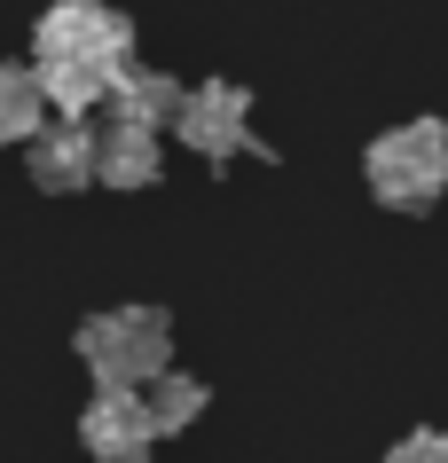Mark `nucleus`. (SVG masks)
Returning a JSON list of instances; mask_svg holds the SVG:
<instances>
[{
    "label": "nucleus",
    "instance_id": "1",
    "mask_svg": "<svg viewBox=\"0 0 448 463\" xmlns=\"http://www.w3.org/2000/svg\"><path fill=\"white\" fill-rule=\"evenodd\" d=\"M126 63H134V24L110 0H55L32 24V71H40V95L55 118H87L119 87Z\"/></svg>",
    "mask_w": 448,
    "mask_h": 463
},
{
    "label": "nucleus",
    "instance_id": "2",
    "mask_svg": "<svg viewBox=\"0 0 448 463\" xmlns=\"http://www.w3.org/2000/svg\"><path fill=\"white\" fill-rule=\"evenodd\" d=\"M79 362H87L95 385L149 392L174 369V322L157 315V307H102V315L79 322Z\"/></svg>",
    "mask_w": 448,
    "mask_h": 463
},
{
    "label": "nucleus",
    "instance_id": "3",
    "mask_svg": "<svg viewBox=\"0 0 448 463\" xmlns=\"http://www.w3.org/2000/svg\"><path fill=\"white\" fill-rule=\"evenodd\" d=\"M370 173V196L377 204H394V213H433L448 196V126L441 118H401L386 126L362 157Z\"/></svg>",
    "mask_w": 448,
    "mask_h": 463
},
{
    "label": "nucleus",
    "instance_id": "4",
    "mask_svg": "<svg viewBox=\"0 0 448 463\" xmlns=\"http://www.w3.org/2000/svg\"><path fill=\"white\" fill-rule=\"evenodd\" d=\"M174 134H181V149H197V157L221 165L236 149H252V95L236 79H197L174 110Z\"/></svg>",
    "mask_w": 448,
    "mask_h": 463
},
{
    "label": "nucleus",
    "instance_id": "5",
    "mask_svg": "<svg viewBox=\"0 0 448 463\" xmlns=\"http://www.w3.org/2000/svg\"><path fill=\"white\" fill-rule=\"evenodd\" d=\"M79 448H87L95 463H142L149 448H157L149 392H119V385H102L95 401H87V416H79Z\"/></svg>",
    "mask_w": 448,
    "mask_h": 463
},
{
    "label": "nucleus",
    "instance_id": "6",
    "mask_svg": "<svg viewBox=\"0 0 448 463\" xmlns=\"http://www.w3.org/2000/svg\"><path fill=\"white\" fill-rule=\"evenodd\" d=\"M24 165H32V181H40L48 196L95 189V134H87V118H48L24 142Z\"/></svg>",
    "mask_w": 448,
    "mask_h": 463
},
{
    "label": "nucleus",
    "instance_id": "7",
    "mask_svg": "<svg viewBox=\"0 0 448 463\" xmlns=\"http://www.w3.org/2000/svg\"><path fill=\"white\" fill-rule=\"evenodd\" d=\"M157 165H166V142H157L149 126L119 118L110 134H95V181H110V189H149Z\"/></svg>",
    "mask_w": 448,
    "mask_h": 463
},
{
    "label": "nucleus",
    "instance_id": "8",
    "mask_svg": "<svg viewBox=\"0 0 448 463\" xmlns=\"http://www.w3.org/2000/svg\"><path fill=\"white\" fill-rule=\"evenodd\" d=\"M181 95H189V87H181V79H166V71H149V63H126L119 87H110L119 118H126V126H149V134H157V126H174Z\"/></svg>",
    "mask_w": 448,
    "mask_h": 463
},
{
    "label": "nucleus",
    "instance_id": "9",
    "mask_svg": "<svg viewBox=\"0 0 448 463\" xmlns=\"http://www.w3.org/2000/svg\"><path fill=\"white\" fill-rule=\"evenodd\" d=\"M48 95H40V71L32 63H0V149H24L40 126H48Z\"/></svg>",
    "mask_w": 448,
    "mask_h": 463
},
{
    "label": "nucleus",
    "instance_id": "10",
    "mask_svg": "<svg viewBox=\"0 0 448 463\" xmlns=\"http://www.w3.org/2000/svg\"><path fill=\"white\" fill-rule=\"evenodd\" d=\"M205 409H213V392H205L197 377H181V369H166V377L149 385V416H157V439L189 432V424H197Z\"/></svg>",
    "mask_w": 448,
    "mask_h": 463
},
{
    "label": "nucleus",
    "instance_id": "11",
    "mask_svg": "<svg viewBox=\"0 0 448 463\" xmlns=\"http://www.w3.org/2000/svg\"><path fill=\"white\" fill-rule=\"evenodd\" d=\"M386 463H448V432L417 424V432H401L394 448H386Z\"/></svg>",
    "mask_w": 448,
    "mask_h": 463
}]
</instances>
